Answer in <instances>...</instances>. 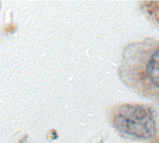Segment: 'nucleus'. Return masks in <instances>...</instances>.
I'll return each instance as SVG.
<instances>
[{"mask_svg": "<svg viewBox=\"0 0 159 143\" xmlns=\"http://www.w3.org/2000/svg\"><path fill=\"white\" fill-rule=\"evenodd\" d=\"M118 75L129 88L143 98L159 101V39L147 37L126 45Z\"/></svg>", "mask_w": 159, "mask_h": 143, "instance_id": "1", "label": "nucleus"}, {"mask_svg": "<svg viewBox=\"0 0 159 143\" xmlns=\"http://www.w3.org/2000/svg\"><path fill=\"white\" fill-rule=\"evenodd\" d=\"M113 127L123 137L136 141H151L157 133L156 113L141 103H121L109 112Z\"/></svg>", "mask_w": 159, "mask_h": 143, "instance_id": "2", "label": "nucleus"}, {"mask_svg": "<svg viewBox=\"0 0 159 143\" xmlns=\"http://www.w3.org/2000/svg\"><path fill=\"white\" fill-rule=\"evenodd\" d=\"M141 6L148 18L159 25V2H142Z\"/></svg>", "mask_w": 159, "mask_h": 143, "instance_id": "3", "label": "nucleus"}]
</instances>
